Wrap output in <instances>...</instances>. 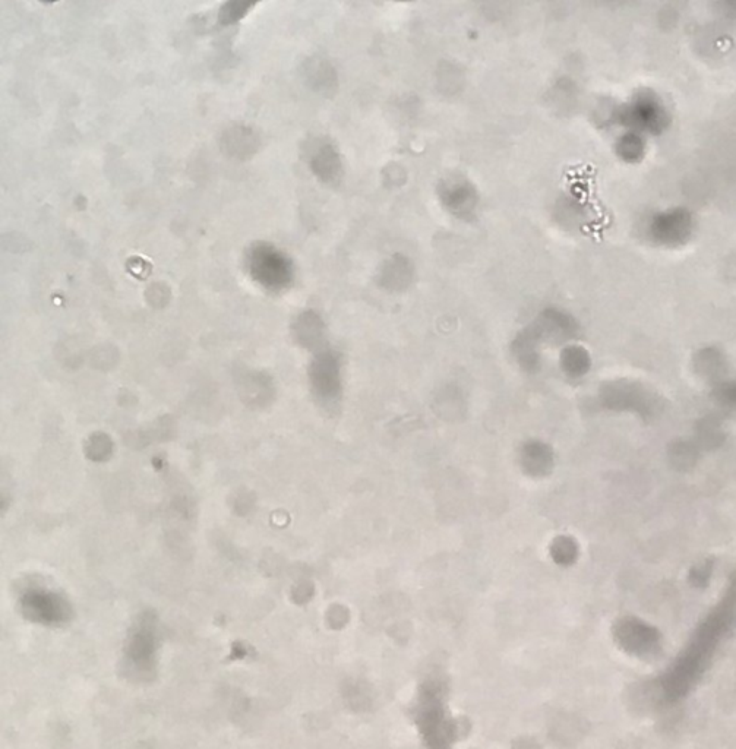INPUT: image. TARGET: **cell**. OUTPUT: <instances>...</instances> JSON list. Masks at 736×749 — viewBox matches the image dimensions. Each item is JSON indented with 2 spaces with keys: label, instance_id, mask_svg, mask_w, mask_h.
I'll return each instance as SVG.
<instances>
[{
  "label": "cell",
  "instance_id": "6da1fadb",
  "mask_svg": "<svg viewBox=\"0 0 736 749\" xmlns=\"http://www.w3.org/2000/svg\"><path fill=\"white\" fill-rule=\"evenodd\" d=\"M614 635L619 647L641 659H653L662 649L659 632L638 619H621L615 627Z\"/></svg>",
  "mask_w": 736,
  "mask_h": 749
},
{
  "label": "cell",
  "instance_id": "7a4b0ae2",
  "mask_svg": "<svg viewBox=\"0 0 736 749\" xmlns=\"http://www.w3.org/2000/svg\"><path fill=\"white\" fill-rule=\"evenodd\" d=\"M422 709L419 711V725L423 735L437 747H444L453 739L454 723L445 713L439 703V690L435 685H429L428 690L422 691Z\"/></svg>",
  "mask_w": 736,
  "mask_h": 749
},
{
  "label": "cell",
  "instance_id": "3957f363",
  "mask_svg": "<svg viewBox=\"0 0 736 749\" xmlns=\"http://www.w3.org/2000/svg\"><path fill=\"white\" fill-rule=\"evenodd\" d=\"M439 199L448 213L460 218H467L475 213L479 204V194L469 180L453 176L445 179L439 186Z\"/></svg>",
  "mask_w": 736,
  "mask_h": 749
},
{
  "label": "cell",
  "instance_id": "277c9868",
  "mask_svg": "<svg viewBox=\"0 0 736 749\" xmlns=\"http://www.w3.org/2000/svg\"><path fill=\"white\" fill-rule=\"evenodd\" d=\"M312 382L315 390L325 398L336 397L340 393V365L333 353H324L312 366Z\"/></svg>",
  "mask_w": 736,
  "mask_h": 749
},
{
  "label": "cell",
  "instance_id": "5b68a950",
  "mask_svg": "<svg viewBox=\"0 0 736 749\" xmlns=\"http://www.w3.org/2000/svg\"><path fill=\"white\" fill-rule=\"evenodd\" d=\"M521 466L529 476H546L554 466V454L549 445L543 442H527L521 450Z\"/></svg>",
  "mask_w": 736,
  "mask_h": 749
},
{
  "label": "cell",
  "instance_id": "8992f818",
  "mask_svg": "<svg viewBox=\"0 0 736 749\" xmlns=\"http://www.w3.org/2000/svg\"><path fill=\"white\" fill-rule=\"evenodd\" d=\"M412 278V264H410L409 259L401 257V255H394V257L387 259L384 262V267L379 270V284L384 289L393 290V292L406 289Z\"/></svg>",
  "mask_w": 736,
  "mask_h": 749
},
{
  "label": "cell",
  "instance_id": "52a82bcc",
  "mask_svg": "<svg viewBox=\"0 0 736 749\" xmlns=\"http://www.w3.org/2000/svg\"><path fill=\"white\" fill-rule=\"evenodd\" d=\"M562 369L571 376L586 374L590 360L587 353L580 347H567L561 355Z\"/></svg>",
  "mask_w": 736,
  "mask_h": 749
},
{
  "label": "cell",
  "instance_id": "ba28073f",
  "mask_svg": "<svg viewBox=\"0 0 736 749\" xmlns=\"http://www.w3.org/2000/svg\"><path fill=\"white\" fill-rule=\"evenodd\" d=\"M551 555L559 565L573 564L577 558V545L570 537H558L552 543Z\"/></svg>",
  "mask_w": 736,
  "mask_h": 749
}]
</instances>
